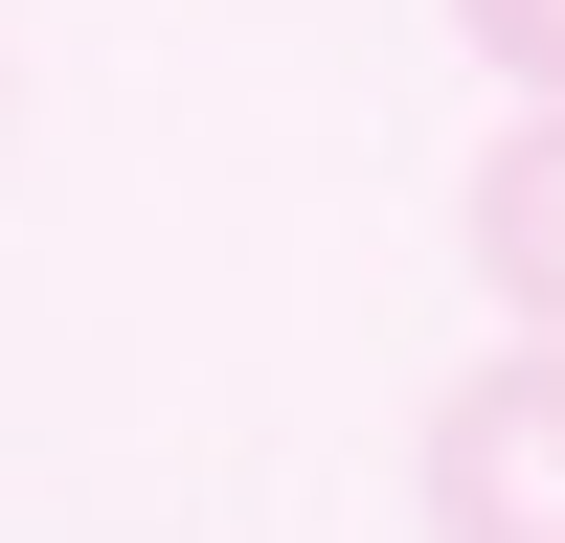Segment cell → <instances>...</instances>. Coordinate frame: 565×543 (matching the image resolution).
Listing matches in <instances>:
<instances>
[{
  "label": "cell",
  "mask_w": 565,
  "mask_h": 543,
  "mask_svg": "<svg viewBox=\"0 0 565 543\" xmlns=\"http://www.w3.org/2000/svg\"><path fill=\"white\" fill-rule=\"evenodd\" d=\"M430 543H565V340L430 385Z\"/></svg>",
  "instance_id": "obj_1"
},
{
  "label": "cell",
  "mask_w": 565,
  "mask_h": 543,
  "mask_svg": "<svg viewBox=\"0 0 565 543\" xmlns=\"http://www.w3.org/2000/svg\"><path fill=\"white\" fill-rule=\"evenodd\" d=\"M452 249L521 340H565V114H498V159L452 181Z\"/></svg>",
  "instance_id": "obj_2"
},
{
  "label": "cell",
  "mask_w": 565,
  "mask_h": 543,
  "mask_svg": "<svg viewBox=\"0 0 565 543\" xmlns=\"http://www.w3.org/2000/svg\"><path fill=\"white\" fill-rule=\"evenodd\" d=\"M452 45H476L521 114H565V0H452Z\"/></svg>",
  "instance_id": "obj_3"
}]
</instances>
